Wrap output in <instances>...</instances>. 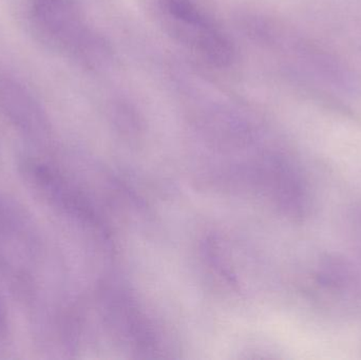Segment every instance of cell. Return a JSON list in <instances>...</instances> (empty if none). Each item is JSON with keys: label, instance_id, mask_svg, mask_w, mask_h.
I'll return each mask as SVG.
<instances>
[{"label": "cell", "instance_id": "obj_1", "mask_svg": "<svg viewBox=\"0 0 361 360\" xmlns=\"http://www.w3.org/2000/svg\"><path fill=\"white\" fill-rule=\"evenodd\" d=\"M161 8L173 25L186 34L185 39L216 65L224 66L233 58L228 40L206 19L191 0H160Z\"/></svg>", "mask_w": 361, "mask_h": 360}, {"label": "cell", "instance_id": "obj_2", "mask_svg": "<svg viewBox=\"0 0 361 360\" xmlns=\"http://www.w3.org/2000/svg\"><path fill=\"white\" fill-rule=\"evenodd\" d=\"M34 34L52 48L71 46L80 34V18L72 0H29Z\"/></svg>", "mask_w": 361, "mask_h": 360}, {"label": "cell", "instance_id": "obj_3", "mask_svg": "<svg viewBox=\"0 0 361 360\" xmlns=\"http://www.w3.org/2000/svg\"><path fill=\"white\" fill-rule=\"evenodd\" d=\"M0 110L15 127L25 132H46V116L39 104L14 80L0 82Z\"/></svg>", "mask_w": 361, "mask_h": 360}]
</instances>
